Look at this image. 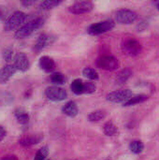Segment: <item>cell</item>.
Returning a JSON list of instances; mask_svg holds the SVG:
<instances>
[{
  "mask_svg": "<svg viewBox=\"0 0 159 160\" xmlns=\"http://www.w3.org/2000/svg\"><path fill=\"white\" fill-rule=\"evenodd\" d=\"M43 24H44V20L42 18L34 19L23 24L22 27H20L15 33V38L18 39L25 38L30 35H32L37 30H38L39 28H41Z\"/></svg>",
  "mask_w": 159,
  "mask_h": 160,
  "instance_id": "1",
  "label": "cell"
},
{
  "mask_svg": "<svg viewBox=\"0 0 159 160\" xmlns=\"http://www.w3.org/2000/svg\"><path fill=\"white\" fill-rule=\"evenodd\" d=\"M121 50L124 54L130 57H134L142 52V46L137 39L133 38H128L123 40L121 44Z\"/></svg>",
  "mask_w": 159,
  "mask_h": 160,
  "instance_id": "2",
  "label": "cell"
},
{
  "mask_svg": "<svg viewBox=\"0 0 159 160\" xmlns=\"http://www.w3.org/2000/svg\"><path fill=\"white\" fill-rule=\"evenodd\" d=\"M96 65L100 69L115 71L120 67V62L116 57L112 55H103L97 58V60L96 61Z\"/></svg>",
  "mask_w": 159,
  "mask_h": 160,
  "instance_id": "3",
  "label": "cell"
},
{
  "mask_svg": "<svg viewBox=\"0 0 159 160\" xmlns=\"http://www.w3.org/2000/svg\"><path fill=\"white\" fill-rule=\"evenodd\" d=\"M26 19V14L22 11H15L12 13L4 24V30L12 31L20 27Z\"/></svg>",
  "mask_w": 159,
  "mask_h": 160,
  "instance_id": "4",
  "label": "cell"
},
{
  "mask_svg": "<svg viewBox=\"0 0 159 160\" xmlns=\"http://www.w3.org/2000/svg\"><path fill=\"white\" fill-rule=\"evenodd\" d=\"M114 26H115V22L113 21H103V22L91 24L87 28V32L89 35L97 36V35H101V34H104L112 30Z\"/></svg>",
  "mask_w": 159,
  "mask_h": 160,
  "instance_id": "5",
  "label": "cell"
},
{
  "mask_svg": "<svg viewBox=\"0 0 159 160\" xmlns=\"http://www.w3.org/2000/svg\"><path fill=\"white\" fill-rule=\"evenodd\" d=\"M133 97V92L129 89L111 92L106 96V99L112 103H125Z\"/></svg>",
  "mask_w": 159,
  "mask_h": 160,
  "instance_id": "6",
  "label": "cell"
},
{
  "mask_svg": "<svg viewBox=\"0 0 159 160\" xmlns=\"http://www.w3.org/2000/svg\"><path fill=\"white\" fill-rule=\"evenodd\" d=\"M138 19V14L134 10L123 8L116 12L115 20L120 24H131Z\"/></svg>",
  "mask_w": 159,
  "mask_h": 160,
  "instance_id": "7",
  "label": "cell"
},
{
  "mask_svg": "<svg viewBox=\"0 0 159 160\" xmlns=\"http://www.w3.org/2000/svg\"><path fill=\"white\" fill-rule=\"evenodd\" d=\"M46 98L53 102L63 101L67 98V93L61 87L58 86H50L45 91Z\"/></svg>",
  "mask_w": 159,
  "mask_h": 160,
  "instance_id": "8",
  "label": "cell"
},
{
  "mask_svg": "<svg viewBox=\"0 0 159 160\" xmlns=\"http://www.w3.org/2000/svg\"><path fill=\"white\" fill-rule=\"evenodd\" d=\"M94 5L90 1H78L68 8V10L73 14H84L92 11Z\"/></svg>",
  "mask_w": 159,
  "mask_h": 160,
  "instance_id": "9",
  "label": "cell"
},
{
  "mask_svg": "<svg viewBox=\"0 0 159 160\" xmlns=\"http://www.w3.org/2000/svg\"><path fill=\"white\" fill-rule=\"evenodd\" d=\"M13 65L16 68L17 71H22V72L27 71L30 68L29 60H28L27 56L25 55V53H23V52H17L15 54Z\"/></svg>",
  "mask_w": 159,
  "mask_h": 160,
  "instance_id": "10",
  "label": "cell"
},
{
  "mask_svg": "<svg viewBox=\"0 0 159 160\" xmlns=\"http://www.w3.org/2000/svg\"><path fill=\"white\" fill-rule=\"evenodd\" d=\"M17 72L16 68L12 64H7L4 66L0 69V84L6 83L9 81V79L14 76V74Z\"/></svg>",
  "mask_w": 159,
  "mask_h": 160,
  "instance_id": "11",
  "label": "cell"
},
{
  "mask_svg": "<svg viewBox=\"0 0 159 160\" xmlns=\"http://www.w3.org/2000/svg\"><path fill=\"white\" fill-rule=\"evenodd\" d=\"M38 65H39V68L43 71H45L47 73L52 72L55 69V67H56L54 60L52 57L47 56V55H43V56L40 57Z\"/></svg>",
  "mask_w": 159,
  "mask_h": 160,
  "instance_id": "12",
  "label": "cell"
},
{
  "mask_svg": "<svg viewBox=\"0 0 159 160\" xmlns=\"http://www.w3.org/2000/svg\"><path fill=\"white\" fill-rule=\"evenodd\" d=\"M51 43H52V38L49 35L43 33L37 39V42L35 43V46H34V51L37 53H38L42 50H44L47 46H49Z\"/></svg>",
  "mask_w": 159,
  "mask_h": 160,
  "instance_id": "13",
  "label": "cell"
},
{
  "mask_svg": "<svg viewBox=\"0 0 159 160\" xmlns=\"http://www.w3.org/2000/svg\"><path fill=\"white\" fill-rule=\"evenodd\" d=\"M42 139L43 137L40 135H30V136H25L22 138L19 142L23 147H29V146L39 143Z\"/></svg>",
  "mask_w": 159,
  "mask_h": 160,
  "instance_id": "14",
  "label": "cell"
},
{
  "mask_svg": "<svg viewBox=\"0 0 159 160\" xmlns=\"http://www.w3.org/2000/svg\"><path fill=\"white\" fill-rule=\"evenodd\" d=\"M62 112H63V113H65L68 117H72L73 118V117H75V116L78 115L79 109H78V106H77L76 102H74V101H68V102H67L63 106Z\"/></svg>",
  "mask_w": 159,
  "mask_h": 160,
  "instance_id": "15",
  "label": "cell"
},
{
  "mask_svg": "<svg viewBox=\"0 0 159 160\" xmlns=\"http://www.w3.org/2000/svg\"><path fill=\"white\" fill-rule=\"evenodd\" d=\"M15 117L17 119V122L22 126L27 125L29 122V114L23 108H18L14 112Z\"/></svg>",
  "mask_w": 159,
  "mask_h": 160,
  "instance_id": "16",
  "label": "cell"
},
{
  "mask_svg": "<svg viewBox=\"0 0 159 160\" xmlns=\"http://www.w3.org/2000/svg\"><path fill=\"white\" fill-rule=\"evenodd\" d=\"M148 98H149L148 96H147V95H144V94L136 95V96H133L132 98H130L127 102H125V103H124V106H125V107L134 106V105H137V104L145 102Z\"/></svg>",
  "mask_w": 159,
  "mask_h": 160,
  "instance_id": "17",
  "label": "cell"
},
{
  "mask_svg": "<svg viewBox=\"0 0 159 160\" xmlns=\"http://www.w3.org/2000/svg\"><path fill=\"white\" fill-rule=\"evenodd\" d=\"M131 75H132L131 69L130 68H125L117 74V76L115 78V82L117 84H124L128 81V79L131 77Z\"/></svg>",
  "mask_w": 159,
  "mask_h": 160,
  "instance_id": "18",
  "label": "cell"
},
{
  "mask_svg": "<svg viewBox=\"0 0 159 160\" xmlns=\"http://www.w3.org/2000/svg\"><path fill=\"white\" fill-rule=\"evenodd\" d=\"M70 89L75 95L84 94V82H82L81 79L74 80L70 84Z\"/></svg>",
  "mask_w": 159,
  "mask_h": 160,
  "instance_id": "19",
  "label": "cell"
},
{
  "mask_svg": "<svg viewBox=\"0 0 159 160\" xmlns=\"http://www.w3.org/2000/svg\"><path fill=\"white\" fill-rule=\"evenodd\" d=\"M107 113L105 111L102 110H97L92 112L89 115H88V120L92 123H97L101 120H103L106 117Z\"/></svg>",
  "mask_w": 159,
  "mask_h": 160,
  "instance_id": "20",
  "label": "cell"
},
{
  "mask_svg": "<svg viewBox=\"0 0 159 160\" xmlns=\"http://www.w3.org/2000/svg\"><path fill=\"white\" fill-rule=\"evenodd\" d=\"M50 81L52 84H54L55 86H58V85H62L66 82V77L61 72H54L51 75Z\"/></svg>",
  "mask_w": 159,
  "mask_h": 160,
  "instance_id": "21",
  "label": "cell"
},
{
  "mask_svg": "<svg viewBox=\"0 0 159 160\" xmlns=\"http://www.w3.org/2000/svg\"><path fill=\"white\" fill-rule=\"evenodd\" d=\"M103 131L106 136L112 137L118 133V128L112 122H107L103 127Z\"/></svg>",
  "mask_w": 159,
  "mask_h": 160,
  "instance_id": "22",
  "label": "cell"
},
{
  "mask_svg": "<svg viewBox=\"0 0 159 160\" xmlns=\"http://www.w3.org/2000/svg\"><path fill=\"white\" fill-rule=\"evenodd\" d=\"M143 148H144V145H143L142 142H141V141H133L129 144V150L133 154H136V155L141 154L143 151Z\"/></svg>",
  "mask_w": 159,
  "mask_h": 160,
  "instance_id": "23",
  "label": "cell"
},
{
  "mask_svg": "<svg viewBox=\"0 0 159 160\" xmlns=\"http://www.w3.org/2000/svg\"><path fill=\"white\" fill-rule=\"evenodd\" d=\"M82 75L90 81H97L98 80V73L96 69L92 68H85L82 70Z\"/></svg>",
  "mask_w": 159,
  "mask_h": 160,
  "instance_id": "24",
  "label": "cell"
},
{
  "mask_svg": "<svg viewBox=\"0 0 159 160\" xmlns=\"http://www.w3.org/2000/svg\"><path fill=\"white\" fill-rule=\"evenodd\" d=\"M61 3H62L61 1H56V0H46L40 4L39 8L42 10H50V9H52L55 7H57Z\"/></svg>",
  "mask_w": 159,
  "mask_h": 160,
  "instance_id": "25",
  "label": "cell"
},
{
  "mask_svg": "<svg viewBox=\"0 0 159 160\" xmlns=\"http://www.w3.org/2000/svg\"><path fill=\"white\" fill-rule=\"evenodd\" d=\"M48 154H49L48 146H43L37 152L34 160H46V158L48 157Z\"/></svg>",
  "mask_w": 159,
  "mask_h": 160,
  "instance_id": "26",
  "label": "cell"
},
{
  "mask_svg": "<svg viewBox=\"0 0 159 160\" xmlns=\"http://www.w3.org/2000/svg\"><path fill=\"white\" fill-rule=\"evenodd\" d=\"M97 91V86L92 82H84V94H93Z\"/></svg>",
  "mask_w": 159,
  "mask_h": 160,
  "instance_id": "27",
  "label": "cell"
},
{
  "mask_svg": "<svg viewBox=\"0 0 159 160\" xmlns=\"http://www.w3.org/2000/svg\"><path fill=\"white\" fill-rule=\"evenodd\" d=\"M13 56V49L11 47H7L3 52V58L6 62H9Z\"/></svg>",
  "mask_w": 159,
  "mask_h": 160,
  "instance_id": "28",
  "label": "cell"
},
{
  "mask_svg": "<svg viewBox=\"0 0 159 160\" xmlns=\"http://www.w3.org/2000/svg\"><path fill=\"white\" fill-rule=\"evenodd\" d=\"M148 22L147 21H144V20H142V21H141L139 23H138V25H137V30L140 32H142V31H144L147 27H148Z\"/></svg>",
  "mask_w": 159,
  "mask_h": 160,
  "instance_id": "29",
  "label": "cell"
},
{
  "mask_svg": "<svg viewBox=\"0 0 159 160\" xmlns=\"http://www.w3.org/2000/svg\"><path fill=\"white\" fill-rule=\"evenodd\" d=\"M7 135V130L4 127L0 126V142L4 140V138L6 137Z\"/></svg>",
  "mask_w": 159,
  "mask_h": 160,
  "instance_id": "30",
  "label": "cell"
},
{
  "mask_svg": "<svg viewBox=\"0 0 159 160\" xmlns=\"http://www.w3.org/2000/svg\"><path fill=\"white\" fill-rule=\"evenodd\" d=\"M2 160H18L16 156H13V155H7L5 157H3Z\"/></svg>",
  "mask_w": 159,
  "mask_h": 160,
  "instance_id": "31",
  "label": "cell"
},
{
  "mask_svg": "<svg viewBox=\"0 0 159 160\" xmlns=\"http://www.w3.org/2000/svg\"><path fill=\"white\" fill-rule=\"evenodd\" d=\"M34 3H35L34 1H22V5L24 6V7H29V6L33 5Z\"/></svg>",
  "mask_w": 159,
  "mask_h": 160,
  "instance_id": "32",
  "label": "cell"
},
{
  "mask_svg": "<svg viewBox=\"0 0 159 160\" xmlns=\"http://www.w3.org/2000/svg\"><path fill=\"white\" fill-rule=\"evenodd\" d=\"M157 9L159 10V2L158 3H157Z\"/></svg>",
  "mask_w": 159,
  "mask_h": 160,
  "instance_id": "33",
  "label": "cell"
},
{
  "mask_svg": "<svg viewBox=\"0 0 159 160\" xmlns=\"http://www.w3.org/2000/svg\"><path fill=\"white\" fill-rule=\"evenodd\" d=\"M106 160H112V159H106Z\"/></svg>",
  "mask_w": 159,
  "mask_h": 160,
  "instance_id": "34",
  "label": "cell"
},
{
  "mask_svg": "<svg viewBox=\"0 0 159 160\" xmlns=\"http://www.w3.org/2000/svg\"><path fill=\"white\" fill-rule=\"evenodd\" d=\"M46 160H51V159H46Z\"/></svg>",
  "mask_w": 159,
  "mask_h": 160,
  "instance_id": "35",
  "label": "cell"
}]
</instances>
